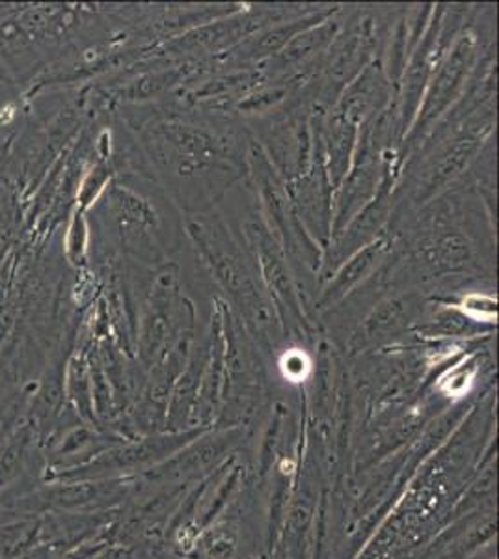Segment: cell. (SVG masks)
I'll list each match as a JSON object with an SVG mask.
<instances>
[{"mask_svg":"<svg viewBox=\"0 0 499 559\" xmlns=\"http://www.w3.org/2000/svg\"><path fill=\"white\" fill-rule=\"evenodd\" d=\"M38 432L32 424L15 427L0 444V495L17 484L34 463Z\"/></svg>","mask_w":499,"mask_h":559,"instance_id":"cell-1","label":"cell"},{"mask_svg":"<svg viewBox=\"0 0 499 559\" xmlns=\"http://www.w3.org/2000/svg\"><path fill=\"white\" fill-rule=\"evenodd\" d=\"M15 559H55V547L47 545V543H38L36 547H32L31 550H26L25 554H21L20 558Z\"/></svg>","mask_w":499,"mask_h":559,"instance_id":"cell-2","label":"cell"}]
</instances>
